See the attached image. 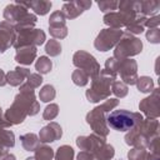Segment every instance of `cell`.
I'll list each match as a JSON object with an SVG mask.
<instances>
[{
    "instance_id": "obj_21",
    "label": "cell",
    "mask_w": 160,
    "mask_h": 160,
    "mask_svg": "<svg viewBox=\"0 0 160 160\" xmlns=\"http://www.w3.org/2000/svg\"><path fill=\"white\" fill-rule=\"evenodd\" d=\"M20 141H21V145L22 148L26 150V151H34L39 145H40V140H39V136L32 134V132H28V134H24L20 136Z\"/></svg>"
},
{
    "instance_id": "obj_6",
    "label": "cell",
    "mask_w": 160,
    "mask_h": 160,
    "mask_svg": "<svg viewBox=\"0 0 160 160\" xmlns=\"http://www.w3.org/2000/svg\"><path fill=\"white\" fill-rule=\"evenodd\" d=\"M141 49H142V42L140 39L132 36L129 32H122V35L114 50V58L118 60L130 59V56L140 54Z\"/></svg>"
},
{
    "instance_id": "obj_14",
    "label": "cell",
    "mask_w": 160,
    "mask_h": 160,
    "mask_svg": "<svg viewBox=\"0 0 160 160\" xmlns=\"http://www.w3.org/2000/svg\"><path fill=\"white\" fill-rule=\"evenodd\" d=\"M16 38L15 26L8 21L0 22V52H5L10 46L14 45Z\"/></svg>"
},
{
    "instance_id": "obj_11",
    "label": "cell",
    "mask_w": 160,
    "mask_h": 160,
    "mask_svg": "<svg viewBox=\"0 0 160 160\" xmlns=\"http://www.w3.org/2000/svg\"><path fill=\"white\" fill-rule=\"evenodd\" d=\"M159 100H160V94L159 89H154L150 92V96L142 99L139 104V109L141 112H144L148 118L158 119L159 118Z\"/></svg>"
},
{
    "instance_id": "obj_3",
    "label": "cell",
    "mask_w": 160,
    "mask_h": 160,
    "mask_svg": "<svg viewBox=\"0 0 160 160\" xmlns=\"http://www.w3.org/2000/svg\"><path fill=\"white\" fill-rule=\"evenodd\" d=\"M119 105L118 99H106L101 105L92 109L86 115V122L94 130V134L106 138L109 134V128L106 125V114Z\"/></svg>"
},
{
    "instance_id": "obj_35",
    "label": "cell",
    "mask_w": 160,
    "mask_h": 160,
    "mask_svg": "<svg viewBox=\"0 0 160 160\" xmlns=\"http://www.w3.org/2000/svg\"><path fill=\"white\" fill-rule=\"evenodd\" d=\"M58 114H59V106L56 104H50L45 108V110L42 112V118H44V120L50 121V120H54L58 116Z\"/></svg>"
},
{
    "instance_id": "obj_38",
    "label": "cell",
    "mask_w": 160,
    "mask_h": 160,
    "mask_svg": "<svg viewBox=\"0 0 160 160\" xmlns=\"http://www.w3.org/2000/svg\"><path fill=\"white\" fill-rule=\"evenodd\" d=\"M98 5L102 12L108 14V12H111V10H116L118 1H99Z\"/></svg>"
},
{
    "instance_id": "obj_25",
    "label": "cell",
    "mask_w": 160,
    "mask_h": 160,
    "mask_svg": "<svg viewBox=\"0 0 160 160\" xmlns=\"http://www.w3.org/2000/svg\"><path fill=\"white\" fill-rule=\"evenodd\" d=\"M115 155V150L110 144H104L100 149L94 152L95 160H111Z\"/></svg>"
},
{
    "instance_id": "obj_10",
    "label": "cell",
    "mask_w": 160,
    "mask_h": 160,
    "mask_svg": "<svg viewBox=\"0 0 160 160\" xmlns=\"http://www.w3.org/2000/svg\"><path fill=\"white\" fill-rule=\"evenodd\" d=\"M116 72L120 74V78L126 85H135L138 79V64L132 59H121L118 60Z\"/></svg>"
},
{
    "instance_id": "obj_9",
    "label": "cell",
    "mask_w": 160,
    "mask_h": 160,
    "mask_svg": "<svg viewBox=\"0 0 160 160\" xmlns=\"http://www.w3.org/2000/svg\"><path fill=\"white\" fill-rule=\"evenodd\" d=\"M121 35H122V31L120 29H111V28L104 29L96 36L94 46L99 51H108L119 42Z\"/></svg>"
},
{
    "instance_id": "obj_4",
    "label": "cell",
    "mask_w": 160,
    "mask_h": 160,
    "mask_svg": "<svg viewBox=\"0 0 160 160\" xmlns=\"http://www.w3.org/2000/svg\"><path fill=\"white\" fill-rule=\"evenodd\" d=\"M116 80V76L110 74L109 71L100 70V72L91 79V86L86 90V99L90 102H99L100 100H106L110 96V88L111 84Z\"/></svg>"
},
{
    "instance_id": "obj_16",
    "label": "cell",
    "mask_w": 160,
    "mask_h": 160,
    "mask_svg": "<svg viewBox=\"0 0 160 160\" xmlns=\"http://www.w3.org/2000/svg\"><path fill=\"white\" fill-rule=\"evenodd\" d=\"M62 135V130H61V126L55 122V121H51L49 122L48 125H45L40 132H39V140L40 142H52V141H56L61 138Z\"/></svg>"
},
{
    "instance_id": "obj_5",
    "label": "cell",
    "mask_w": 160,
    "mask_h": 160,
    "mask_svg": "<svg viewBox=\"0 0 160 160\" xmlns=\"http://www.w3.org/2000/svg\"><path fill=\"white\" fill-rule=\"evenodd\" d=\"M144 120L140 112H132L124 109L112 110L106 114V125L116 131H129Z\"/></svg>"
},
{
    "instance_id": "obj_31",
    "label": "cell",
    "mask_w": 160,
    "mask_h": 160,
    "mask_svg": "<svg viewBox=\"0 0 160 160\" xmlns=\"http://www.w3.org/2000/svg\"><path fill=\"white\" fill-rule=\"evenodd\" d=\"M55 95H56L55 88L52 85H50V84L49 85H44L39 91V99L41 101H44V102H49V101L54 100Z\"/></svg>"
},
{
    "instance_id": "obj_20",
    "label": "cell",
    "mask_w": 160,
    "mask_h": 160,
    "mask_svg": "<svg viewBox=\"0 0 160 160\" xmlns=\"http://www.w3.org/2000/svg\"><path fill=\"white\" fill-rule=\"evenodd\" d=\"M104 22L108 26H110L111 29H120L126 25L122 15L120 12H114V11L104 15Z\"/></svg>"
},
{
    "instance_id": "obj_46",
    "label": "cell",
    "mask_w": 160,
    "mask_h": 160,
    "mask_svg": "<svg viewBox=\"0 0 160 160\" xmlns=\"http://www.w3.org/2000/svg\"><path fill=\"white\" fill-rule=\"evenodd\" d=\"M0 160H1V158H0Z\"/></svg>"
},
{
    "instance_id": "obj_23",
    "label": "cell",
    "mask_w": 160,
    "mask_h": 160,
    "mask_svg": "<svg viewBox=\"0 0 160 160\" xmlns=\"http://www.w3.org/2000/svg\"><path fill=\"white\" fill-rule=\"evenodd\" d=\"M146 16L139 14L136 16V19L134 21H131L128 26H126V30L129 34H141L145 29V22H146Z\"/></svg>"
},
{
    "instance_id": "obj_19",
    "label": "cell",
    "mask_w": 160,
    "mask_h": 160,
    "mask_svg": "<svg viewBox=\"0 0 160 160\" xmlns=\"http://www.w3.org/2000/svg\"><path fill=\"white\" fill-rule=\"evenodd\" d=\"M30 70L26 68H21V66H16L15 70L9 71L6 74V82L10 84L11 86H19L22 84L24 79L28 78L30 75Z\"/></svg>"
},
{
    "instance_id": "obj_8",
    "label": "cell",
    "mask_w": 160,
    "mask_h": 160,
    "mask_svg": "<svg viewBox=\"0 0 160 160\" xmlns=\"http://www.w3.org/2000/svg\"><path fill=\"white\" fill-rule=\"evenodd\" d=\"M45 32L41 29H25V30H20L16 32V38L14 41V48L19 49L21 46H38L44 44L45 41Z\"/></svg>"
},
{
    "instance_id": "obj_32",
    "label": "cell",
    "mask_w": 160,
    "mask_h": 160,
    "mask_svg": "<svg viewBox=\"0 0 160 160\" xmlns=\"http://www.w3.org/2000/svg\"><path fill=\"white\" fill-rule=\"evenodd\" d=\"M111 92L116 96V98H124L128 95V85L124 84L122 81L120 80H115L112 84H111V88H110Z\"/></svg>"
},
{
    "instance_id": "obj_45",
    "label": "cell",
    "mask_w": 160,
    "mask_h": 160,
    "mask_svg": "<svg viewBox=\"0 0 160 160\" xmlns=\"http://www.w3.org/2000/svg\"><path fill=\"white\" fill-rule=\"evenodd\" d=\"M151 160H159V158H151Z\"/></svg>"
},
{
    "instance_id": "obj_36",
    "label": "cell",
    "mask_w": 160,
    "mask_h": 160,
    "mask_svg": "<svg viewBox=\"0 0 160 160\" xmlns=\"http://www.w3.org/2000/svg\"><path fill=\"white\" fill-rule=\"evenodd\" d=\"M26 79H28V80H26V84L30 85L32 89L39 88V86L41 85V82H42V78H41V75L38 74V72H35V74H30Z\"/></svg>"
},
{
    "instance_id": "obj_37",
    "label": "cell",
    "mask_w": 160,
    "mask_h": 160,
    "mask_svg": "<svg viewBox=\"0 0 160 160\" xmlns=\"http://www.w3.org/2000/svg\"><path fill=\"white\" fill-rule=\"evenodd\" d=\"M146 39L152 44H159L160 42V30H159V28L149 29L148 32H146Z\"/></svg>"
},
{
    "instance_id": "obj_26",
    "label": "cell",
    "mask_w": 160,
    "mask_h": 160,
    "mask_svg": "<svg viewBox=\"0 0 160 160\" xmlns=\"http://www.w3.org/2000/svg\"><path fill=\"white\" fill-rule=\"evenodd\" d=\"M35 160H52L54 158V150L48 145H39L35 150Z\"/></svg>"
},
{
    "instance_id": "obj_40",
    "label": "cell",
    "mask_w": 160,
    "mask_h": 160,
    "mask_svg": "<svg viewBox=\"0 0 160 160\" xmlns=\"http://www.w3.org/2000/svg\"><path fill=\"white\" fill-rule=\"evenodd\" d=\"M78 160H95V158H94V155H92L90 151L81 150V151L78 154Z\"/></svg>"
},
{
    "instance_id": "obj_7",
    "label": "cell",
    "mask_w": 160,
    "mask_h": 160,
    "mask_svg": "<svg viewBox=\"0 0 160 160\" xmlns=\"http://www.w3.org/2000/svg\"><path fill=\"white\" fill-rule=\"evenodd\" d=\"M72 62L78 69L86 72L90 79H94L100 72L99 62L91 54H89L86 51H82V50L76 51L72 56Z\"/></svg>"
},
{
    "instance_id": "obj_41",
    "label": "cell",
    "mask_w": 160,
    "mask_h": 160,
    "mask_svg": "<svg viewBox=\"0 0 160 160\" xmlns=\"http://www.w3.org/2000/svg\"><path fill=\"white\" fill-rule=\"evenodd\" d=\"M5 84H8L6 82V74L0 69V86H4Z\"/></svg>"
},
{
    "instance_id": "obj_44",
    "label": "cell",
    "mask_w": 160,
    "mask_h": 160,
    "mask_svg": "<svg viewBox=\"0 0 160 160\" xmlns=\"http://www.w3.org/2000/svg\"><path fill=\"white\" fill-rule=\"evenodd\" d=\"M26 160H35V158H28Z\"/></svg>"
},
{
    "instance_id": "obj_18",
    "label": "cell",
    "mask_w": 160,
    "mask_h": 160,
    "mask_svg": "<svg viewBox=\"0 0 160 160\" xmlns=\"http://www.w3.org/2000/svg\"><path fill=\"white\" fill-rule=\"evenodd\" d=\"M36 58V46H21L19 49H16V54H15V60L20 64V65H30L34 62Z\"/></svg>"
},
{
    "instance_id": "obj_43",
    "label": "cell",
    "mask_w": 160,
    "mask_h": 160,
    "mask_svg": "<svg viewBox=\"0 0 160 160\" xmlns=\"http://www.w3.org/2000/svg\"><path fill=\"white\" fill-rule=\"evenodd\" d=\"M0 119H4V112H2V109L0 108Z\"/></svg>"
},
{
    "instance_id": "obj_30",
    "label": "cell",
    "mask_w": 160,
    "mask_h": 160,
    "mask_svg": "<svg viewBox=\"0 0 160 160\" xmlns=\"http://www.w3.org/2000/svg\"><path fill=\"white\" fill-rule=\"evenodd\" d=\"M54 156L55 160H74V149L69 145H61Z\"/></svg>"
},
{
    "instance_id": "obj_13",
    "label": "cell",
    "mask_w": 160,
    "mask_h": 160,
    "mask_svg": "<svg viewBox=\"0 0 160 160\" xmlns=\"http://www.w3.org/2000/svg\"><path fill=\"white\" fill-rule=\"evenodd\" d=\"M28 14V4L16 1L14 4H9L4 10V19L5 21L12 24L14 26Z\"/></svg>"
},
{
    "instance_id": "obj_12",
    "label": "cell",
    "mask_w": 160,
    "mask_h": 160,
    "mask_svg": "<svg viewBox=\"0 0 160 160\" xmlns=\"http://www.w3.org/2000/svg\"><path fill=\"white\" fill-rule=\"evenodd\" d=\"M49 30L50 35L56 40V39H64L68 35V28L65 24V16L62 15L61 11H54L50 15L49 19Z\"/></svg>"
},
{
    "instance_id": "obj_42",
    "label": "cell",
    "mask_w": 160,
    "mask_h": 160,
    "mask_svg": "<svg viewBox=\"0 0 160 160\" xmlns=\"http://www.w3.org/2000/svg\"><path fill=\"white\" fill-rule=\"evenodd\" d=\"M1 160H16V159H15V156L12 154H6Z\"/></svg>"
},
{
    "instance_id": "obj_2",
    "label": "cell",
    "mask_w": 160,
    "mask_h": 160,
    "mask_svg": "<svg viewBox=\"0 0 160 160\" xmlns=\"http://www.w3.org/2000/svg\"><path fill=\"white\" fill-rule=\"evenodd\" d=\"M155 136H159V121L148 118L129 130L125 135V142L132 148H148Z\"/></svg>"
},
{
    "instance_id": "obj_17",
    "label": "cell",
    "mask_w": 160,
    "mask_h": 160,
    "mask_svg": "<svg viewBox=\"0 0 160 160\" xmlns=\"http://www.w3.org/2000/svg\"><path fill=\"white\" fill-rule=\"evenodd\" d=\"M91 6V1H71L62 5L61 12L65 19H75Z\"/></svg>"
},
{
    "instance_id": "obj_39",
    "label": "cell",
    "mask_w": 160,
    "mask_h": 160,
    "mask_svg": "<svg viewBox=\"0 0 160 160\" xmlns=\"http://www.w3.org/2000/svg\"><path fill=\"white\" fill-rule=\"evenodd\" d=\"M159 24H160V18L158 15H155L152 18H148L146 19L145 26H148L149 29H152V28H159Z\"/></svg>"
},
{
    "instance_id": "obj_22",
    "label": "cell",
    "mask_w": 160,
    "mask_h": 160,
    "mask_svg": "<svg viewBox=\"0 0 160 160\" xmlns=\"http://www.w3.org/2000/svg\"><path fill=\"white\" fill-rule=\"evenodd\" d=\"M159 1H154V0H150V1H139V14L144 15V16H149V15H152V14H156L158 10H159Z\"/></svg>"
},
{
    "instance_id": "obj_24",
    "label": "cell",
    "mask_w": 160,
    "mask_h": 160,
    "mask_svg": "<svg viewBox=\"0 0 160 160\" xmlns=\"http://www.w3.org/2000/svg\"><path fill=\"white\" fill-rule=\"evenodd\" d=\"M26 4H28V9L29 8L32 9L35 11V14H38V15H45L51 9V1L36 0V1H30V2H26Z\"/></svg>"
},
{
    "instance_id": "obj_33",
    "label": "cell",
    "mask_w": 160,
    "mask_h": 160,
    "mask_svg": "<svg viewBox=\"0 0 160 160\" xmlns=\"http://www.w3.org/2000/svg\"><path fill=\"white\" fill-rule=\"evenodd\" d=\"M71 79H72V81H74L75 85H78V86H85V85L89 82V79H90V78H89V75H88L86 72H84L82 70L76 69V70L72 72Z\"/></svg>"
},
{
    "instance_id": "obj_29",
    "label": "cell",
    "mask_w": 160,
    "mask_h": 160,
    "mask_svg": "<svg viewBox=\"0 0 160 160\" xmlns=\"http://www.w3.org/2000/svg\"><path fill=\"white\" fill-rule=\"evenodd\" d=\"M52 68V62L48 56H40L35 62V69L39 74H48Z\"/></svg>"
},
{
    "instance_id": "obj_34",
    "label": "cell",
    "mask_w": 160,
    "mask_h": 160,
    "mask_svg": "<svg viewBox=\"0 0 160 160\" xmlns=\"http://www.w3.org/2000/svg\"><path fill=\"white\" fill-rule=\"evenodd\" d=\"M45 51L50 56H58L61 52V44L55 39L48 40V42L45 45Z\"/></svg>"
},
{
    "instance_id": "obj_27",
    "label": "cell",
    "mask_w": 160,
    "mask_h": 160,
    "mask_svg": "<svg viewBox=\"0 0 160 160\" xmlns=\"http://www.w3.org/2000/svg\"><path fill=\"white\" fill-rule=\"evenodd\" d=\"M129 160H151V155L145 148H132L128 152Z\"/></svg>"
},
{
    "instance_id": "obj_1",
    "label": "cell",
    "mask_w": 160,
    "mask_h": 160,
    "mask_svg": "<svg viewBox=\"0 0 160 160\" xmlns=\"http://www.w3.org/2000/svg\"><path fill=\"white\" fill-rule=\"evenodd\" d=\"M39 110L40 105L35 99L34 89L26 82H22L20 85V92L15 96L11 106L4 112V119L11 125H18L28 115H36Z\"/></svg>"
},
{
    "instance_id": "obj_15",
    "label": "cell",
    "mask_w": 160,
    "mask_h": 160,
    "mask_svg": "<svg viewBox=\"0 0 160 160\" xmlns=\"http://www.w3.org/2000/svg\"><path fill=\"white\" fill-rule=\"evenodd\" d=\"M104 144H106L105 138L96 135V134H91L88 136H78V139H76V145L80 148V150L90 151L92 155Z\"/></svg>"
},
{
    "instance_id": "obj_28",
    "label": "cell",
    "mask_w": 160,
    "mask_h": 160,
    "mask_svg": "<svg viewBox=\"0 0 160 160\" xmlns=\"http://www.w3.org/2000/svg\"><path fill=\"white\" fill-rule=\"evenodd\" d=\"M135 85L138 86L139 91L141 92H151L155 88H154V81L150 76H140L136 79Z\"/></svg>"
}]
</instances>
